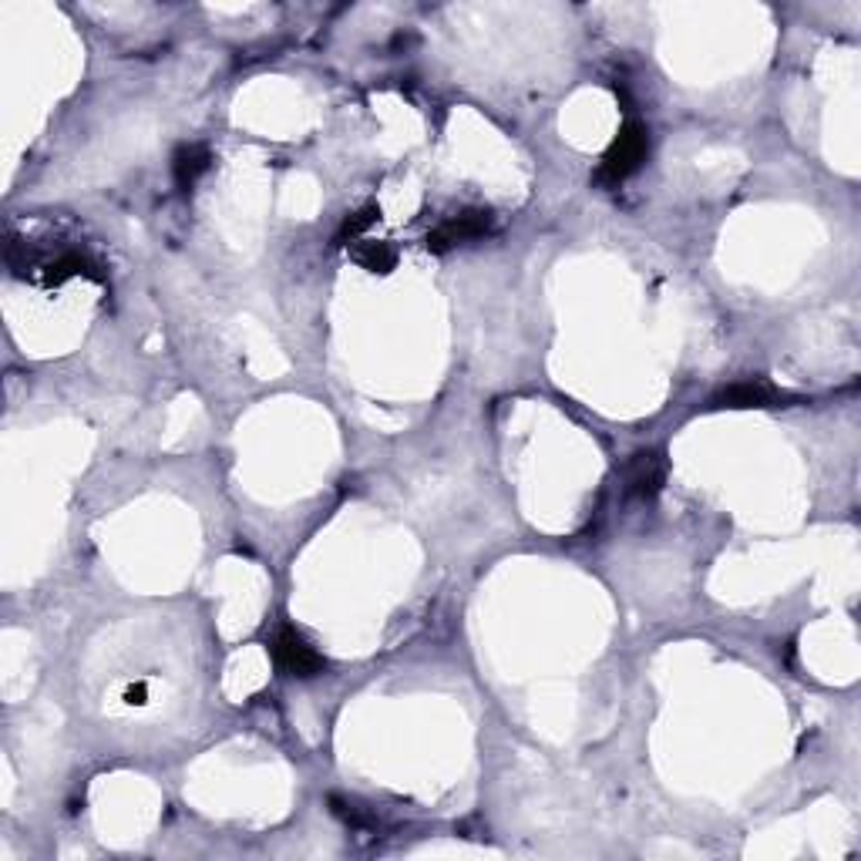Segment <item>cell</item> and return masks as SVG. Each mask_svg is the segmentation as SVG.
Returning a JSON list of instances; mask_svg holds the SVG:
<instances>
[{
    "label": "cell",
    "mask_w": 861,
    "mask_h": 861,
    "mask_svg": "<svg viewBox=\"0 0 861 861\" xmlns=\"http://www.w3.org/2000/svg\"><path fill=\"white\" fill-rule=\"evenodd\" d=\"M650 152V132L640 122H626L616 135V142L610 145V152L602 155L599 172H595V183L599 186H620L626 183L633 172L646 162Z\"/></svg>",
    "instance_id": "6da1fadb"
},
{
    "label": "cell",
    "mask_w": 861,
    "mask_h": 861,
    "mask_svg": "<svg viewBox=\"0 0 861 861\" xmlns=\"http://www.w3.org/2000/svg\"><path fill=\"white\" fill-rule=\"evenodd\" d=\"M495 229V216L488 209H465L458 216H448L442 226H435L427 232V249L430 252H448L461 242H475L481 236H488Z\"/></svg>",
    "instance_id": "7a4b0ae2"
},
{
    "label": "cell",
    "mask_w": 861,
    "mask_h": 861,
    "mask_svg": "<svg viewBox=\"0 0 861 861\" xmlns=\"http://www.w3.org/2000/svg\"><path fill=\"white\" fill-rule=\"evenodd\" d=\"M273 660L290 676H317V673H323V656L307 643L303 633H297L290 626H283L273 636Z\"/></svg>",
    "instance_id": "3957f363"
},
{
    "label": "cell",
    "mask_w": 861,
    "mask_h": 861,
    "mask_svg": "<svg viewBox=\"0 0 861 861\" xmlns=\"http://www.w3.org/2000/svg\"><path fill=\"white\" fill-rule=\"evenodd\" d=\"M781 401H785V391H778L760 377H747V381H734L730 387H724L714 397V407H774Z\"/></svg>",
    "instance_id": "277c9868"
},
{
    "label": "cell",
    "mask_w": 861,
    "mask_h": 861,
    "mask_svg": "<svg viewBox=\"0 0 861 861\" xmlns=\"http://www.w3.org/2000/svg\"><path fill=\"white\" fill-rule=\"evenodd\" d=\"M663 478H666V461L656 452H640L626 468V491L633 498H653L663 488Z\"/></svg>",
    "instance_id": "5b68a950"
},
{
    "label": "cell",
    "mask_w": 861,
    "mask_h": 861,
    "mask_svg": "<svg viewBox=\"0 0 861 861\" xmlns=\"http://www.w3.org/2000/svg\"><path fill=\"white\" fill-rule=\"evenodd\" d=\"M74 277H92V280H98L95 263H92L84 252L68 249V252L54 256L51 263H44V283H48V287H58V283H64V280H74Z\"/></svg>",
    "instance_id": "8992f818"
},
{
    "label": "cell",
    "mask_w": 861,
    "mask_h": 861,
    "mask_svg": "<svg viewBox=\"0 0 861 861\" xmlns=\"http://www.w3.org/2000/svg\"><path fill=\"white\" fill-rule=\"evenodd\" d=\"M209 165H212V155L206 145H183L176 152V158H172V176H176V183L183 189H189V186H196L199 176H206Z\"/></svg>",
    "instance_id": "52a82bcc"
},
{
    "label": "cell",
    "mask_w": 861,
    "mask_h": 861,
    "mask_svg": "<svg viewBox=\"0 0 861 861\" xmlns=\"http://www.w3.org/2000/svg\"><path fill=\"white\" fill-rule=\"evenodd\" d=\"M354 260H357L364 270H371V273H387V270H394V263H397V252H394L387 242L361 239V242L354 246Z\"/></svg>",
    "instance_id": "ba28073f"
},
{
    "label": "cell",
    "mask_w": 861,
    "mask_h": 861,
    "mask_svg": "<svg viewBox=\"0 0 861 861\" xmlns=\"http://www.w3.org/2000/svg\"><path fill=\"white\" fill-rule=\"evenodd\" d=\"M374 219H377V209H361V212L347 216L336 232V242H361V236L374 226Z\"/></svg>",
    "instance_id": "9c48e42d"
}]
</instances>
